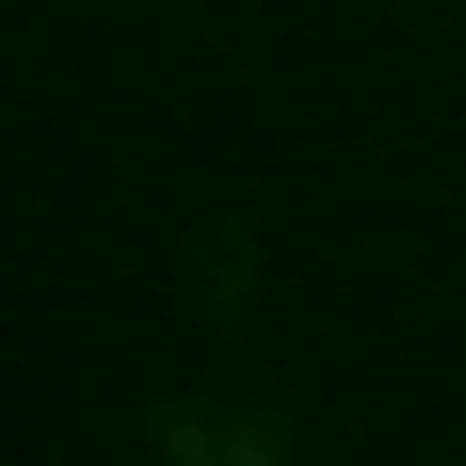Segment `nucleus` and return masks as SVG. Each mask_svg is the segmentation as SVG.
I'll list each match as a JSON object with an SVG mask.
<instances>
[]
</instances>
